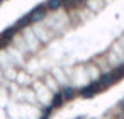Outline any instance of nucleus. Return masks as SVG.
Returning a JSON list of instances; mask_svg holds the SVG:
<instances>
[{"label": "nucleus", "instance_id": "obj_10", "mask_svg": "<svg viewBox=\"0 0 124 119\" xmlns=\"http://www.w3.org/2000/svg\"><path fill=\"white\" fill-rule=\"evenodd\" d=\"M119 105H121V109L124 111V99H121V102H119Z\"/></svg>", "mask_w": 124, "mask_h": 119}, {"label": "nucleus", "instance_id": "obj_4", "mask_svg": "<svg viewBox=\"0 0 124 119\" xmlns=\"http://www.w3.org/2000/svg\"><path fill=\"white\" fill-rule=\"evenodd\" d=\"M99 83H100V85H102V88L105 90V88H109L110 85H114V83H117V82H116V78H114L112 71H109V73H104V75H100V78H99Z\"/></svg>", "mask_w": 124, "mask_h": 119}, {"label": "nucleus", "instance_id": "obj_3", "mask_svg": "<svg viewBox=\"0 0 124 119\" xmlns=\"http://www.w3.org/2000/svg\"><path fill=\"white\" fill-rule=\"evenodd\" d=\"M16 31H17V27H16V26H10V27H7L5 31H2V34H0V48L5 46V44L14 38Z\"/></svg>", "mask_w": 124, "mask_h": 119}, {"label": "nucleus", "instance_id": "obj_8", "mask_svg": "<svg viewBox=\"0 0 124 119\" xmlns=\"http://www.w3.org/2000/svg\"><path fill=\"white\" fill-rule=\"evenodd\" d=\"M27 24H31V19H29V16H24V17H21L14 26H16L17 29H21V27H26Z\"/></svg>", "mask_w": 124, "mask_h": 119}, {"label": "nucleus", "instance_id": "obj_9", "mask_svg": "<svg viewBox=\"0 0 124 119\" xmlns=\"http://www.w3.org/2000/svg\"><path fill=\"white\" fill-rule=\"evenodd\" d=\"M80 4H83V0H63V5L68 7V9H71L75 5H80Z\"/></svg>", "mask_w": 124, "mask_h": 119}, {"label": "nucleus", "instance_id": "obj_7", "mask_svg": "<svg viewBox=\"0 0 124 119\" xmlns=\"http://www.w3.org/2000/svg\"><path fill=\"white\" fill-rule=\"evenodd\" d=\"M63 5V0H46V9L48 10H58Z\"/></svg>", "mask_w": 124, "mask_h": 119}, {"label": "nucleus", "instance_id": "obj_1", "mask_svg": "<svg viewBox=\"0 0 124 119\" xmlns=\"http://www.w3.org/2000/svg\"><path fill=\"white\" fill-rule=\"evenodd\" d=\"M102 90H104L102 85L99 83V80H95V82H90V83H87L85 87L80 88V97H83V99H92V97H95L97 94H100Z\"/></svg>", "mask_w": 124, "mask_h": 119}, {"label": "nucleus", "instance_id": "obj_2", "mask_svg": "<svg viewBox=\"0 0 124 119\" xmlns=\"http://www.w3.org/2000/svg\"><path fill=\"white\" fill-rule=\"evenodd\" d=\"M29 19H31V22H36V21H41L44 16H46V4H41V5H38V7H34L29 14Z\"/></svg>", "mask_w": 124, "mask_h": 119}, {"label": "nucleus", "instance_id": "obj_11", "mask_svg": "<svg viewBox=\"0 0 124 119\" xmlns=\"http://www.w3.org/2000/svg\"><path fill=\"white\" fill-rule=\"evenodd\" d=\"M0 2H2V0H0Z\"/></svg>", "mask_w": 124, "mask_h": 119}, {"label": "nucleus", "instance_id": "obj_6", "mask_svg": "<svg viewBox=\"0 0 124 119\" xmlns=\"http://www.w3.org/2000/svg\"><path fill=\"white\" fill-rule=\"evenodd\" d=\"M65 104V97H63V92L60 90V92H56L54 95H53V100H51V105L54 107V109H58V107H61Z\"/></svg>", "mask_w": 124, "mask_h": 119}, {"label": "nucleus", "instance_id": "obj_5", "mask_svg": "<svg viewBox=\"0 0 124 119\" xmlns=\"http://www.w3.org/2000/svg\"><path fill=\"white\" fill-rule=\"evenodd\" d=\"M61 92H63V97H65V102H70V100H73L75 99V95H77V90L73 88V87H63L61 88Z\"/></svg>", "mask_w": 124, "mask_h": 119}]
</instances>
